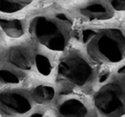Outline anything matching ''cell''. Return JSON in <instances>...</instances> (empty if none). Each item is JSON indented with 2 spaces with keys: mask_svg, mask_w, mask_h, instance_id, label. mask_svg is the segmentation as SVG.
Wrapping results in <instances>:
<instances>
[{
  "mask_svg": "<svg viewBox=\"0 0 125 117\" xmlns=\"http://www.w3.org/2000/svg\"><path fill=\"white\" fill-rule=\"evenodd\" d=\"M74 22L61 10H45L35 14L27 24V30L40 47L53 52H63L73 35Z\"/></svg>",
  "mask_w": 125,
  "mask_h": 117,
  "instance_id": "cell-1",
  "label": "cell"
},
{
  "mask_svg": "<svg viewBox=\"0 0 125 117\" xmlns=\"http://www.w3.org/2000/svg\"><path fill=\"white\" fill-rule=\"evenodd\" d=\"M55 76L62 91L77 95L92 89L99 78L97 65L77 49L68 51L59 59Z\"/></svg>",
  "mask_w": 125,
  "mask_h": 117,
  "instance_id": "cell-2",
  "label": "cell"
},
{
  "mask_svg": "<svg viewBox=\"0 0 125 117\" xmlns=\"http://www.w3.org/2000/svg\"><path fill=\"white\" fill-rule=\"evenodd\" d=\"M84 53L96 65H115L125 57V35L120 27L87 28L81 33Z\"/></svg>",
  "mask_w": 125,
  "mask_h": 117,
  "instance_id": "cell-3",
  "label": "cell"
},
{
  "mask_svg": "<svg viewBox=\"0 0 125 117\" xmlns=\"http://www.w3.org/2000/svg\"><path fill=\"white\" fill-rule=\"evenodd\" d=\"M100 117H123L125 114L124 72L104 78L94 92L91 103Z\"/></svg>",
  "mask_w": 125,
  "mask_h": 117,
  "instance_id": "cell-4",
  "label": "cell"
},
{
  "mask_svg": "<svg viewBox=\"0 0 125 117\" xmlns=\"http://www.w3.org/2000/svg\"><path fill=\"white\" fill-rule=\"evenodd\" d=\"M34 107L28 91L19 88L0 91V115L3 117H28Z\"/></svg>",
  "mask_w": 125,
  "mask_h": 117,
  "instance_id": "cell-5",
  "label": "cell"
},
{
  "mask_svg": "<svg viewBox=\"0 0 125 117\" xmlns=\"http://www.w3.org/2000/svg\"><path fill=\"white\" fill-rule=\"evenodd\" d=\"M56 117H91L96 115L92 105L77 94L66 93L56 100Z\"/></svg>",
  "mask_w": 125,
  "mask_h": 117,
  "instance_id": "cell-6",
  "label": "cell"
},
{
  "mask_svg": "<svg viewBox=\"0 0 125 117\" xmlns=\"http://www.w3.org/2000/svg\"><path fill=\"white\" fill-rule=\"evenodd\" d=\"M35 50L25 45L10 47L4 53V65L26 74L34 68Z\"/></svg>",
  "mask_w": 125,
  "mask_h": 117,
  "instance_id": "cell-7",
  "label": "cell"
},
{
  "mask_svg": "<svg viewBox=\"0 0 125 117\" xmlns=\"http://www.w3.org/2000/svg\"><path fill=\"white\" fill-rule=\"evenodd\" d=\"M77 13L89 22L109 21L115 16V11L106 0H89L77 8Z\"/></svg>",
  "mask_w": 125,
  "mask_h": 117,
  "instance_id": "cell-8",
  "label": "cell"
},
{
  "mask_svg": "<svg viewBox=\"0 0 125 117\" xmlns=\"http://www.w3.org/2000/svg\"><path fill=\"white\" fill-rule=\"evenodd\" d=\"M35 105L45 106L56 99L57 89L50 84H39L28 91Z\"/></svg>",
  "mask_w": 125,
  "mask_h": 117,
  "instance_id": "cell-9",
  "label": "cell"
},
{
  "mask_svg": "<svg viewBox=\"0 0 125 117\" xmlns=\"http://www.w3.org/2000/svg\"><path fill=\"white\" fill-rule=\"evenodd\" d=\"M0 28L10 38L18 39L25 35L27 24L22 20L18 18L0 16Z\"/></svg>",
  "mask_w": 125,
  "mask_h": 117,
  "instance_id": "cell-10",
  "label": "cell"
},
{
  "mask_svg": "<svg viewBox=\"0 0 125 117\" xmlns=\"http://www.w3.org/2000/svg\"><path fill=\"white\" fill-rule=\"evenodd\" d=\"M34 68L44 77H48L54 70V65L50 55L44 51H36L34 53Z\"/></svg>",
  "mask_w": 125,
  "mask_h": 117,
  "instance_id": "cell-11",
  "label": "cell"
},
{
  "mask_svg": "<svg viewBox=\"0 0 125 117\" xmlns=\"http://www.w3.org/2000/svg\"><path fill=\"white\" fill-rule=\"evenodd\" d=\"M25 75L26 74L6 65H0V84L5 85H17L24 81Z\"/></svg>",
  "mask_w": 125,
  "mask_h": 117,
  "instance_id": "cell-12",
  "label": "cell"
},
{
  "mask_svg": "<svg viewBox=\"0 0 125 117\" xmlns=\"http://www.w3.org/2000/svg\"><path fill=\"white\" fill-rule=\"evenodd\" d=\"M33 0H0V14L19 13L30 5Z\"/></svg>",
  "mask_w": 125,
  "mask_h": 117,
  "instance_id": "cell-13",
  "label": "cell"
},
{
  "mask_svg": "<svg viewBox=\"0 0 125 117\" xmlns=\"http://www.w3.org/2000/svg\"><path fill=\"white\" fill-rule=\"evenodd\" d=\"M115 12H123L125 10V0H106Z\"/></svg>",
  "mask_w": 125,
  "mask_h": 117,
  "instance_id": "cell-14",
  "label": "cell"
},
{
  "mask_svg": "<svg viewBox=\"0 0 125 117\" xmlns=\"http://www.w3.org/2000/svg\"><path fill=\"white\" fill-rule=\"evenodd\" d=\"M43 116H44V112L42 110L34 109L28 117H43Z\"/></svg>",
  "mask_w": 125,
  "mask_h": 117,
  "instance_id": "cell-15",
  "label": "cell"
},
{
  "mask_svg": "<svg viewBox=\"0 0 125 117\" xmlns=\"http://www.w3.org/2000/svg\"><path fill=\"white\" fill-rule=\"evenodd\" d=\"M97 116H98L97 115H93V116H91V117H97Z\"/></svg>",
  "mask_w": 125,
  "mask_h": 117,
  "instance_id": "cell-16",
  "label": "cell"
},
{
  "mask_svg": "<svg viewBox=\"0 0 125 117\" xmlns=\"http://www.w3.org/2000/svg\"><path fill=\"white\" fill-rule=\"evenodd\" d=\"M57 1H66V0H57Z\"/></svg>",
  "mask_w": 125,
  "mask_h": 117,
  "instance_id": "cell-17",
  "label": "cell"
}]
</instances>
